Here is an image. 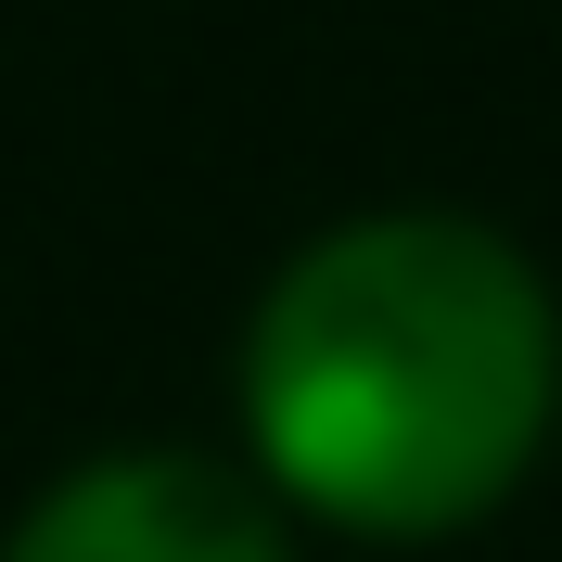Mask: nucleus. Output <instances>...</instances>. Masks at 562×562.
Returning a JSON list of instances; mask_svg holds the SVG:
<instances>
[{
    "mask_svg": "<svg viewBox=\"0 0 562 562\" xmlns=\"http://www.w3.org/2000/svg\"><path fill=\"white\" fill-rule=\"evenodd\" d=\"M562 319L473 217H358L269 281L244 409L269 473L358 537H448L537 460Z\"/></svg>",
    "mask_w": 562,
    "mask_h": 562,
    "instance_id": "1",
    "label": "nucleus"
},
{
    "mask_svg": "<svg viewBox=\"0 0 562 562\" xmlns=\"http://www.w3.org/2000/svg\"><path fill=\"white\" fill-rule=\"evenodd\" d=\"M0 562H281V537L205 460H103L38 498Z\"/></svg>",
    "mask_w": 562,
    "mask_h": 562,
    "instance_id": "2",
    "label": "nucleus"
}]
</instances>
